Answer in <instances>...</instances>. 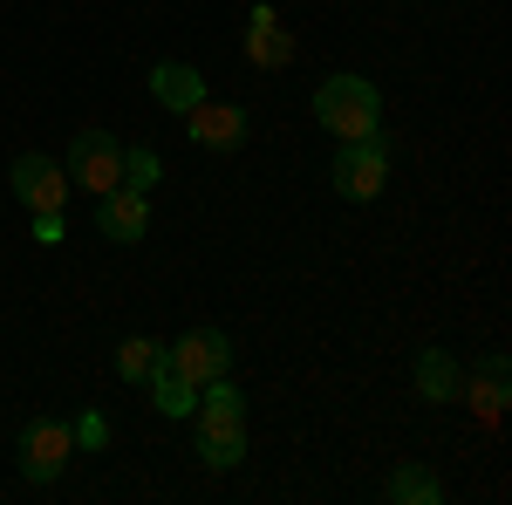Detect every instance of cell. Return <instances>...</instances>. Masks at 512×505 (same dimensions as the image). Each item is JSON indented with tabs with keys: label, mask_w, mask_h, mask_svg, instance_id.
Here are the masks:
<instances>
[{
	"label": "cell",
	"mask_w": 512,
	"mask_h": 505,
	"mask_svg": "<svg viewBox=\"0 0 512 505\" xmlns=\"http://www.w3.org/2000/svg\"><path fill=\"white\" fill-rule=\"evenodd\" d=\"M192 417H198V451H205V465L233 471L239 458H246V396L219 376V383L198 389Z\"/></svg>",
	"instance_id": "1"
},
{
	"label": "cell",
	"mask_w": 512,
	"mask_h": 505,
	"mask_svg": "<svg viewBox=\"0 0 512 505\" xmlns=\"http://www.w3.org/2000/svg\"><path fill=\"white\" fill-rule=\"evenodd\" d=\"M315 117H321V130H335V137H369L376 117H383V96H376L369 76H328L315 89Z\"/></svg>",
	"instance_id": "2"
},
{
	"label": "cell",
	"mask_w": 512,
	"mask_h": 505,
	"mask_svg": "<svg viewBox=\"0 0 512 505\" xmlns=\"http://www.w3.org/2000/svg\"><path fill=\"white\" fill-rule=\"evenodd\" d=\"M390 185V144L369 130V137H342V151H335V192L342 198H369Z\"/></svg>",
	"instance_id": "3"
},
{
	"label": "cell",
	"mask_w": 512,
	"mask_h": 505,
	"mask_svg": "<svg viewBox=\"0 0 512 505\" xmlns=\"http://www.w3.org/2000/svg\"><path fill=\"white\" fill-rule=\"evenodd\" d=\"M69 185H82V192H117L123 185V144L110 137V130H76V144H69Z\"/></svg>",
	"instance_id": "4"
},
{
	"label": "cell",
	"mask_w": 512,
	"mask_h": 505,
	"mask_svg": "<svg viewBox=\"0 0 512 505\" xmlns=\"http://www.w3.org/2000/svg\"><path fill=\"white\" fill-rule=\"evenodd\" d=\"M164 369H178L185 383H219L226 369H233V342L219 335V328H192V335H178L171 349H164Z\"/></svg>",
	"instance_id": "5"
},
{
	"label": "cell",
	"mask_w": 512,
	"mask_h": 505,
	"mask_svg": "<svg viewBox=\"0 0 512 505\" xmlns=\"http://www.w3.org/2000/svg\"><path fill=\"white\" fill-rule=\"evenodd\" d=\"M7 185H14V198L28 205V212H62L69 205V171L55 164V157H41V151H21L14 157V171H7Z\"/></svg>",
	"instance_id": "6"
},
{
	"label": "cell",
	"mask_w": 512,
	"mask_h": 505,
	"mask_svg": "<svg viewBox=\"0 0 512 505\" xmlns=\"http://www.w3.org/2000/svg\"><path fill=\"white\" fill-rule=\"evenodd\" d=\"M69 458H76V437H69V424L35 417V424L21 430V471H28L35 485H55V478L69 471Z\"/></svg>",
	"instance_id": "7"
},
{
	"label": "cell",
	"mask_w": 512,
	"mask_h": 505,
	"mask_svg": "<svg viewBox=\"0 0 512 505\" xmlns=\"http://www.w3.org/2000/svg\"><path fill=\"white\" fill-rule=\"evenodd\" d=\"M185 123H192L185 137H192L198 151H239V144H246V130H253L239 103H212V96H198L192 110H185Z\"/></svg>",
	"instance_id": "8"
},
{
	"label": "cell",
	"mask_w": 512,
	"mask_h": 505,
	"mask_svg": "<svg viewBox=\"0 0 512 505\" xmlns=\"http://www.w3.org/2000/svg\"><path fill=\"white\" fill-rule=\"evenodd\" d=\"M96 226H103V239H144V226H151V198L130 192V185H117V192H103V212H96Z\"/></svg>",
	"instance_id": "9"
},
{
	"label": "cell",
	"mask_w": 512,
	"mask_h": 505,
	"mask_svg": "<svg viewBox=\"0 0 512 505\" xmlns=\"http://www.w3.org/2000/svg\"><path fill=\"white\" fill-rule=\"evenodd\" d=\"M151 96H158L164 110H178V117H185L198 96H205V76H198L192 62H158V69H151Z\"/></svg>",
	"instance_id": "10"
},
{
	"label": "cell",
	"mask_w": 512,
	"mask_h": 505,
	"mask_svg": "<svg viewBox=\"0 0 512 505\" xmlns=\"http://www.w3.org/2000/svg\"><path fill=\"white\" fill-rule=\"evenodd\" d=\"M472 410L485 417V424H499L506 417V355H485L472 376Z\"/></svg>",
	"instance_id": "11"
},
{
	"label": "cell",
	"mask_w": 512,
	"mask_h": 505,
	"mask_svg": "<svg viewBox=\"0 0 512 505\" xmlns=\"http://www.w3.org/2000/svg\"><path fill=\"white\" fill-rule=\"evenodd\" d=\"M417 389H424L431 403H458L465 376H458V362H451L444 349H424V355H417Z\"/></svg>",
	"instance_id": "12"
},
{
	"label": "cell",
	"mask_w": 512,
	"mask_h": 505,
	"mask_svg": "<svg viewBox=\"0 0 512 505\" xmlns=\"http://www.w3.org/2000/svg\"><path fill=\"white\" fill-rule=\"evenodd\" d=\"M144 383H151V403H158L164 417H192V403H198V383H185V376H178V369H151V376H144Z\"/></svg>",
	"instance_id": "13"
},
{
	"label": "cell",
	"mask_w": 512,
	"mask_h": 505,
	"mask_svg": "<svg viewBox=\"0 0 512 505\" xmlns=\"http://www.w3.org/2000/svg\"><path fill=\"white\" fill-rule=\"evenodd\" d=\"M246 55H253V62H287V55H294V41L280 35L274 7H253V28H246Z\"/></svg>",
	"instance_id": "14"
},
{
	"label": "cell",
	"mask_w": 512,
	"mask_h": 505,
	"mask_svg": "<svg viewBox=\"0 0 512 505\" xmlns=\"http://www.w3.org/2000/svg\"><path fill=\"white\" fill-rule=\"evenodd\" d=\"M158 362H164V342H151V335H130V342L117 349V376H123V383H144Z\"/></svg>",
	"instance_id": "15"
},
{
	"label": "cell",
	"mask_w": 512,
	"mask_h": 505,
	"mask_svg": "<svg viewBox=\"0 0 512 505\" xmlns=\"http://www.w3.org/2000/svg\"><path fill=\"white\" fill-rule=\"evenodd\" d=\"M390 499H396V505H431V499H437V478H431L424 465H403V471L390 478Z\"/></svg>",
	"instance_id": "16"
},
{
	"label": "cell",
	"mask_w": 512,
	"mask_h": 505,
	"mask_svg": "<svg viewBox=\"0 0 512 505\" xmlns=\"http://www.w3.org/2000/svg\"><path fill=\"white\" fill-rule=\"evenodd\" d=\"M158 151H151V144H137V151H123V185H130V192H151V185H158Z\"/></svg>",
	"instance_id": "17"
},
{
	"label": "cell",
	"mask_w": 512,
	"mask_h": 505,
	"mask_svg": "<svg viewBox=\"0 0 512 505\" xmlns=\"http://www.w3.org/2000/svg\"><path fill=\"white\" fill-rule=\"evenodd\" d=\"M69 437H76L82 451H103V444H110V424H103V417H96V410H82L76 424H69Z\"/></svg>",
	"instance_id": "18"
},
{
	"label": "cell",
	"mask_w": 512,
	"mask_h": 505,
	"mask_svg": "<svg viewBox=\"0 0 512 505\" xmlns=\"http://www.w3.org/2000/svg\"><path fill=\"white\" fill-rule=\"evenodd\" d=\"M35 239L41 246H62V212H35Z\"/></svg>",
	"instance_id": "19"
}]
</instances>
